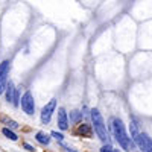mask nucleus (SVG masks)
Masks as SVG:
<instances>
[{"instance_id": "4", "label": "nucleus", "mask_w": 152, "mask_h": 152, "mask_svg": "<svg viewBox=\"0 0 152 152\" xmlns=\"http://www.w3.org/2000/svg\"><path fill=\"white\" fill-rule=\"evenodd\" d=\"M21 110L28 114V116H32L35 113V102H34V96L31 91H26L21 97Z\"/></svg>"}, {"instance_id": "2", "label": "nucleus", "mask_w": 152, "mask_h": 152, "mask_svg": "<svg viewBox=\"0 0 152 152\" xmlns=\"http://www.w3.org/2000/svg\"><path fill=\"white\" fill-rule=\"evenodd\" d=\"M91 120H93V125H94V131L96 134L99 135V138L102 142H108V132H107V126H105V122L102 119V114L99 113V110L93 108L91 110Z\"/></svg>"}, {"instance_id": "13", "label": "nucleus", "mask_w": 152, "mask_h": 152, "mask_svg": "<svg viewBox=\"0 0 152 152\" xmlns=\"http://www.w3.org/2000/svg\"><path fill=\"white\" fill-rule=\"evenodd\" d=\"M100 152H119V151H117V149H114V148L110 146V145H105V146H102Z\"/></svg>"}, {"instance_id": "1", "label": "nucleus", "mask_w": 152, "mask_h": 152, "mask_svg": "<svg viewBox=\"0 0 152 152\" xmlns=\"http://www.w3.org/2000/svg\"><path fill=\"white\" fill-rule=\"evenodd\" d=\"M110 125H111L113 135L116 137V140H117V143L122 146V149L128 151V152L134 151V149H135V143H134L132 138L126 134V129H125L123 122H122L120 119H117V117H113L111 122H110Z\"/></svg>"}, {"instance_id": "7", "label": "nucleus", "mask_w": 152, "mask_h": 152, "mask_svg": "<svg viewBox=\"0 0 152 152\" xmlns=\"http://www.w3.org/2000/svg\"><path fill=\"white\" fill-rule=\"evenodd\" d=\"M58 128L61 131H66L69 128V117H67V113L64 108L58 110Z\"/></svg>"}, {"instance_id": "17", "label": "nucleus", "mask_w": 152, "mask_h": 152, "mask_svg": "<svg viewBox=\"0 0 152 152\" xmlns=\"http://www.w3.org/2000/svg\"><path fill=\"white\" fill-rule=\"evenodd\" d=\"M62 146H64V148H66V149H67L69 152H78V151H75L73 148H70V146H67V145H64V143H62Z\"/></svg>"}, {"instance_id": "8", "label": "nucleus", "mask_w": 152, "mask_h": 152, "mask_svg": "<svg viewBox=\"0 0 152 152\" xmlns=\"http://www.w3.org/2000/svg\"><path fill=\"white\" fill-rule=\"evenodd\" d=\"M76 132H78L79 135H82V137H91V135H93L91 126L87 125V123H81V125L78 126V129H76Z\"/></svg>"}, {"instance_id": "5", "label": "nucleus", "mask_w": 152, "mask_h": 152, "mask_svg": "<svg viewBox=\"0 0 152 152\" xmlns=\"http://www.w3.org/2000/svg\"><path fill=\"white\" fill-rule=\"evenodd\" d=\"M134 143L143 152H152V140H151V137L145 132H140V135H138L137 138H134Z\"/></svg>"}, {"instance_id": "9", "label": "nucleus", "mask_w": 152, "mask_h": 152, "mask_svg": "<svg viewBox=\"0 0 152 152\" xmlns=\"http://www.w3.org/2000/svg\"><path fill=\"white\" fill-rule=\"evenodd\" d=\"M15 93H17V88L14 87V84L9 81L8 88H6V100H8V102H11L12 105H14V100H15Z\"/></svg>"}, {"instance_id": "15", "label": "nucleus", "mask_w": 152, "mask_h": 152, "mask_svg": "<svg viewBox=\"0 0 152 152\" xmlns=\"http://www.w3.org/2000/svg\"><path fill=\"white\" fill-rule=\"evenodd\" d=\"M52 137H55L58 142H61L62 143V140H64V135L62 134H59V132H56V131H52Z\"/></svg>"}, {"instance_id": "3", "label": "nucleus", "mask_w": 152, "mask_h": 152, "mask_svg": "<svg viewBox=\"0 0 152 152\" xmlns=\"http://www.w3.org/2000/svg\"><path fill=\"white\" fill-rule=\"evenodd\" d=\"M9 67H11V61L5 59L0 62V94H3L8 88V75H9Z\"/></svg>"}, {"instance_id": "6", "label": "nucleus", "mask_w": 152, "mask_h": 152, "mask_svg": "<svg viewBox=\"0 0 152 152\" xmlns=\"http://www.w3.org/2000/svg\"><path fill=\"white\" fill-rule=\"evenodd\" d=\"M55 108H56V99H52L49 104H46V105L43 107V110H41V122H43L44 125H47V123L50 122Z\"/></svg>"}, {"instance_id": "12", "label": "nucleus", "mask_w": 152, "mask_h": 152, "mask_svg": "<svg viewBox=\"0 0 152 152\" xmlns=\"http://www.w3.org/2000/svg\"><path fill=\"white\" fill-rule=\"evenodd\" d=\"M2 134H3L5 137H8L9 140H12V142H17V140H18L17 134L12 131V129H9V128H3V129H2Z\"/></svg>"}, {"instance_id": "11", "label": "nucleus", "mask_w": 152, "mask_h": 152, "mask_svg": "<svg viewBox=\"0 0 152 152\" xmlns=\"http://www.w3.org/2000/svg\"><path fill=\"white\" fill-rule=\"evenodd\" d=\"M35 138H37V142H40L41 145H49L50 143V137L44 132H37Z\"/></svg>"}, {"instance_id": "10", "label": "nucleus", "mask_w": 152, "mask_h": 152, "mask_svg": "<svg viewBox=\"0 0 152 152\" xmlns=\"http://www.w3.org/2000/svg\"><path fill=\"white\" fill-rule=\"evenodd\" d=\"M0 120H2L5 125H8V128H9V129H15V128H18V123H17L15 120H12V119L6 117V116H2V117H0Z\"/></svg>"}, {"instance_id": "16", "label": "nucleus", "mask_w": 152, "mask_h": 152, "mask_svg": "<svg viewBox=\"0 0 152 152\" xmlns=\"http://www.w3.org/2000/svg\"><path fill=\"white\" fill-rule=\"evenodd\" d=\"M23 146H24V148H26V149H28L29 152H34V151H35V148H34V146H31L29 143H24Z\"/></svg>"}, {"instance_id": "14", "label": "nucleus", "mask_w": 152, "mask_h": 152, "mask_svg": "<svg viewBox=\"0 0 152 152\" xmlns=\"http://www.w3.org/2000/svg\"><path fill=\"white\" fill-rule=\"evenodd\" d=\"M81 116H82V113H79V111H73V113H72V120H73V122H78Z\"/></svg>"}]
</instances>
